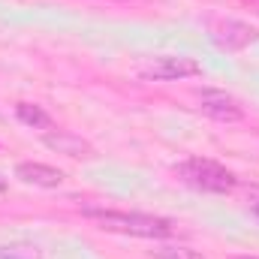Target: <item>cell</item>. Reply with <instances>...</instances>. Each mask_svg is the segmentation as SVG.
<instances>
[{"mask_svg": "<svg viewBox=\"0 0 259 259\" xmlns=\"http://www.w3.org/2000/svg\"><path fill=\"white\" fill-rule=\"evenodd\" d=\"M84 217H91L100 229L136 235V238H169L175 235V223L154 214H127V211H109V208H84Z\"/></svg>", "mask_w": 259, "mask_h": 259, "instance_id": "cell-1", "label": "cell"}, {"mask_svg": "<svg viewBox=\"0 0 259 259\" xmlns=\"http://www.w3.org/2000/svg\"><path fill=\"white\" fill-rule=\"evenodd\" d=\"M0 259H42V250L36 244L15 241V244H3L0 247Z\"/></svg>", "mask_w": 259, "mask_h": 259, "instance_id": "cell-9", "label": "cell"}, {"mask_svg": "<svg viewBox=\"0 0 259 259\" xmlns=\"http://www.w3.org/2000/svg\"><path fill=\"white\" fill-rule=\"evenodd\" d=\"M15 178L30 184V187H61L64 184V172L55 169V166H46V163H18L15 166Z\"/></svg>", "mask_w": 259, "mask_h": 259, "instance_id": "cell-6", "label": "cell"}, {"mask_svg": "<svg viewBox=\"0 0 259 259\" xmlns=\"http://www.w3.org/2000/svg\"><path fill=\"white\" fill-rule=\"evenodd\" d=\"M154 259H205L199 250L193 247H184V244H169V247H157Z\"/></svg>", "mask_w": 259, "mask_h": 259, "instance_id": "cell-10", "label": "cell"}, {"mask_svg": "<svg viewBox=\"0 0 259 259\" xmlns=\"http://www.w3.org/2000/svg\"><path fill=\"white\" fill-rule=\"evenodd\" d=\"M139 75L154 78V81H178V78L202 75V64L193 58H181V55H163V58H151L148 64L139 66Z\"/></svg>", "mask_w": 259, "mask_h": 259, "instance_id": "cell-3", "label": "cell"}, {"mask_svg": "<svg viewBox=\"0 0 259 259\" xmlns=\"http://www.w3.org/2000/svg\"><path fill=\"white\" fill-rule=\"evenodd\" d=\"M0 190H6V181H3V178H0Z\"/></svg>", "mask_w": 259, "mask_h": 259, "instance_id": "cell-13", "label": "cell"}, {"mask_svg": "<svg viewBox=\"0 0 259 259\" xmlns=\"http://www.w3.org/2000/svg\"><path fill=\"white\" fill-rule=\"evenodd\" d=\"M253 214H256V217H259V205H256V208H253Z\"/></svg>", "mask_w": 259, "mask_h": 259, "instance_id": "cell-14", "label": "cell"}, {"mask_svg": "<svg viewBox=\"0 0 259 259\" xmlns=\"http://www.w3.org/2000/svg\"><path fill=\"white\" fill-rule=\"evenodd\" d=\"M244 3H247V6H250V9L259 15V0H244Z\"/></svg>", "mask_w": 259, "mask_h": 259, "instance_id": "cell-11", "label": "cell"}, {"mask_svg": "<svg viewBox=\"0 0 259 259\" xmlns=\"http://www.w3.org/2000/svg\"><path fill=\"white\" fill-rule=\"evenodd\" d=\"M232 259H259V256H232Z\"/></svg>", "mask_w": 259, "mask_h": 259, "instance_id": "cell-12", "label": "cell"}, {"mask_svg": "<svg viewBox=\"0 0 259 259\" xmlns=\"http://www.w3.org/2000/svg\"><path fill=\"white\" fill-rule=\"evenodd\" d=\"M15 115H18V121L27 124V127H49V124H52L49 115H46L39 106H30V103H18V106H15Z\"/></svg>", "mask_w": 259, "mask_h": 259, "instance_id": "cell-8", "label": "cell"}, {"mask_svg": "<svg viewBox=\"0 0 259 259\" xmlns=\"http://www.w3.org/2000/svg\"><path fill=\"white\" fill-rule=\"evenodd\" d=\"M175 172L184 178V184H190L196 190H205V193H229V190H235V175L226 166H220L214 160H205V157L184 160Z\"/></svg>", "mask_w": 259, "mask_h": 259, "instance_id": "cell-2", "label": "cell"}, {"mask_svg": "<svg viewBox=\"0 0 259 259\" xmlns=\"http://www.w3.org/2000/svg\"><path fill=\"white\" fill-rule=\"evenodd\" d=\"M199 109H202L208 118H214V121H226V124L244 118L241 103H238L232 94H226V91H199Z\"/></svg>", "mask_w": 259, "mask_h": 259, "instance_id": "cell-5", "label": "cell"}, {"mask_svg": "<svg viewBox=\"0 0 259 259\" xmlns=\"http://www.w3.org/2000/svg\"><path fill=\"white\" fill-rule=\"evenodd\" d=\"M208 33L214 39V46L226 49V52H238V49H247L250 42L259 39V30L238 21V18H211L208 21Z\"/></svg>", "mask_w": 259, "mask_h": 259, "instance_id": "cell-4", "label": "cell"}, {"mask_svg": "<svg viewBox=\"0 0 259 259\" xmlns=\"http://www.w3.org/2000/svg\"><path fill=\"white\" fill-rule=\"evenodd\" d=\"M42 142H46L49 148H55L58 154H66V157H91V154H94V148H91L84 139H78V136H72V133H66V130L49 133Z\"/></svg>", "mask_w": 259, "mask_h": 259, "instance_id": "cell-7", "label": "cell"}]
</instances>
